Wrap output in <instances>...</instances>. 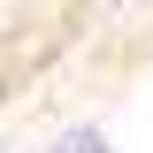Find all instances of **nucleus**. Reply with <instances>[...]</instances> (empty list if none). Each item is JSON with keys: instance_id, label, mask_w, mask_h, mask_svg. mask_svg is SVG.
<instances>
[{"instance_id": "1", "label": "nucleus", "mask_w": 153, "mask_h": 153, "mask_svg": "<svg viewBox=\"0 0 153 153\" xmlns=\"http://www.w3.org/2000/svg\"><path fill=\"white\" fill-rule=\"evenodd\" d=\"M38 153H115V138L100 130V123H69V130H54Z\"/></svg>"}]
</instances>
